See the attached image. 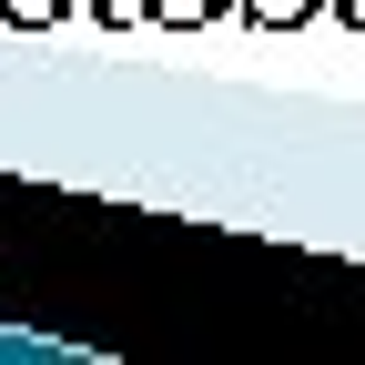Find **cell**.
Returning a JSON list of instances; mask_svg holds the SVG:
<instances>
[{
	"instance_id": "cell-1",
	"label": "cell",
	"mask_w": 365,
	"mask_h": 365,
	"mask_svg": "<svg viewBox=\"0 0 365 365\" xmlns=\"http://www.w3.org/2000/svg\"><path fill=\"white\" fill-rule=\"evenodd\" d=\"M314 11V0H254V21H274V31H284V21H304Z\"/></svg>"
},
{
	"instance_id": "cell-2",
	"label": "cell",
	"mask_w": 365,
	"mask_h": 365,
	"mask_svg": "<svg viewBox=\"0 0 365 365\" xmlns=\"http://www.w3.org/2000/svg\"><path fill=\"white\" fill-rule=\"evenodd\" d=\"M0 11H11V21H51L61 0H0Z\"/></svg>"
},
{
	"instance_id": "cell-3",
	"label": "cell",
	"mask_w": 365,
	"mask_h": 365,
	"mask_svg": "<svg viewBox=\"0 0 365 365\" xmlns=\"http://www.w3.org/2000/svg\"><path fill=\"white\" fill-rule=\"evenodd\" d=\"M345 21H365V0H345Z\"/></svg>"
}]
</instances>
